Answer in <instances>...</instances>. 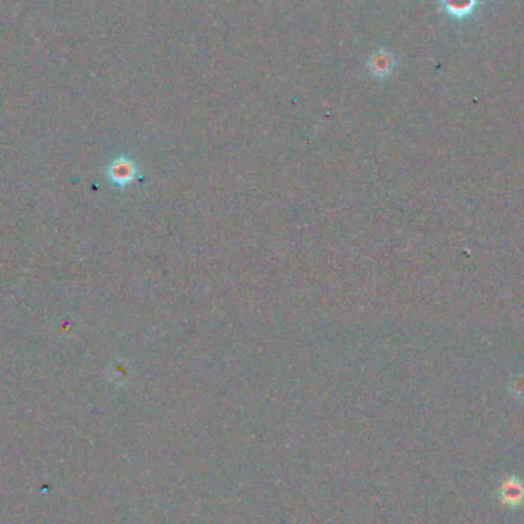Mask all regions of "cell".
Masks as SVG:
<instances>
[{"instance_id":"5b68a950","label":"cell","mask_w":524,"mask_h":524,"mask_svg":"<svg viewBox=\"0 0 524 524\" xmlns=\"http://www.w3.org/2000/svg\"><path fill=\"white\" fill-rule=\"evenodd\" d=\"M509 390H511V394L513 396V399L524 400V376L515 377L512 383L509 385Z\"/></svg>"},{"instance_id":"7a4b0ae2","label":"cell","mask_w":524,"mask_h":524,"mask_svg":"<svg viewBox=\"0 0 524 524\" xmlns=\"http://www.w3.org/2000/svg\"><path fill=\"white\" fill-rule=\"evenodd\" d=\"M482 5L480 0H442V10L455 20H465Z\"/></svg>"},{"instance_id":"3957f363","label":"cell","mask_w":524,"mask_h":524,"mask_svg":"<svg viewBox=\"0 0 524 524\" xmlns=\"http://www.w3.org/2000/svg\"><path fill=\"white\" fill-rule=\"evenodd\" d=\"M134 175H135V169L132 166V162L124 160V158H120V160L114 161L109 167L110 181H113L117 186L129 184L134 179Z\"/></svg>"},{"instance_id":"277c9868","label":"cell","mask_w":524,"mask_h":524,"mask_svg":"<svg viewBox=\"0 0 524 524\" xmlns=\"http://www.w3.org/2000/svg\"><path fill=\"white\" fill-rule=\"evenodd\" d=\"M392 63L394 60L388 54L383 53V51H381V53H377L371 60V71L381 75L390 74V71L392 70Z\"/></svg>"},{"instance_id":"6da1fadb","label":"cell","mask_w":524,"mask_h":524,"mask_svg":"<svg viewBox=\"0 0 524 524\" xmlns=\"http://www.w3.org/2000/svg\"><path fill=\"white\" fill-rule=\"evenodd\" d=\"M497 498L503 506L517 509L524 504V482L521 478L511 475L501 480L500 486L497 487Z\"/></svg>"}]
</instances>
